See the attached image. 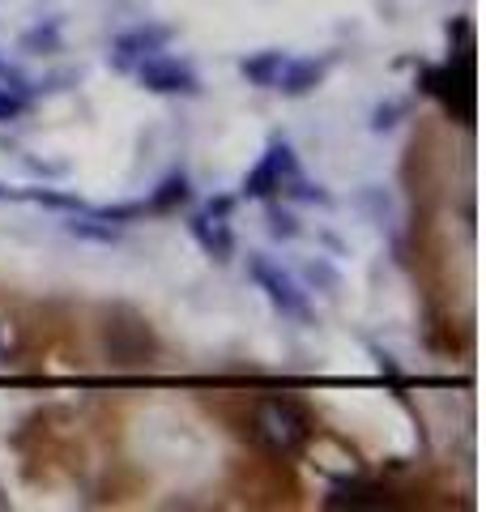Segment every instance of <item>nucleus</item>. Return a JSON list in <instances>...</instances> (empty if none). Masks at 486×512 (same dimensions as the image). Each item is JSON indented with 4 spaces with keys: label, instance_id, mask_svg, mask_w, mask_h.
Instances as JSON below:
<instances>
[{
    "label": "nucleus",
    "instance_id": "f257e3e1",
    "mask_svg": "<svg viewBox=\"0 0 486 512\" xmlns=\"http://www.w3.org/2000/svg\"><path fill=\"white\" fill-rule=\"evenodd\" d=\"M252 436L273 457H299L312 444V414L295 397H265L252 410Z\"/></svg>",
    "mask_w": 486,
    "mask_h": 512
},
{
    "label": "nucleus",
    "instance_id": "f03ea898",
    "mask_svg": "<svg viewBox=\"0 0 486 512\" xmlns=\"http://www.w3.org/2000/svg\"><path fill=\"white\" fill-rule=\"evenodd\" d=\"M418 86H423V94H431L435 103H440L452 120L461 124H474V73L457 69V64H423L418 69Z\"/></svg>",
    "mask_w": 486,
    "mask_h": 512
},
{
    "label": "nucleus",
    "instance_id": "7ed1b4c3",
    "mask_svg": "<svg viewBox=\"0 0 486 512\" xmlns=\"http://www.w3.org/2000/svg\"><path fill=\"white\" fill-rule=\"evenodd\" d=\"M248 274H252V282L261 286L265 299H269L282 316H290V320H312V308H307V295L299 291V282L290 278L278 261H269L265 252H252V256H248Z\"/></svg>",
    "mask_w": 486,
    "mask_h": 512
},
{
    "label": "nucleus",
    "instance_id": "20e7f679",
    "mask_svg": "<svg viewBox=\"0 0 486 512\" xmlns=\"http://www.w3.org/2000/svg\"><path fill=\"white\" fill-rule=\"evenodd\" d=\"M299 175V158L295 150H290V141H269V150L261 154V163H256L248 175H243V188H239V197H248V201H269L273 192H282L286 180H295Z\"/></svg>",
    "mask_w": 486,
    "mask_h": 512
},
{
    "label": "nucleus",
    "instance_id": "39448f33",
    "mask_svg": "<svg viewBox=\"0 0 486 512\" xmlns=\"http://www.w3.org/2000/svg\"><path fill=\"white\" fill-rule=\"evenodd\" d=\"M137 82L145 90H154V94H184V99H192V94H201V77L192 73V64L188 60H175V56H145L137 64Z\"/></svg>",
    "mask_w": 486,
    "mask_h": 512
},
{
    "label": "nucleus",
    "instance_id": "423d86ee",
    "mask_svg": "<svg viewBox=\"0 0 486 512\" xmlns=\"http://www.w3.org/2000/svg\"><path fill=\"white\" fill-rule=\"evenodd\" d=\"M171 39H175V30H171V26H158V22L133 26V30H124V35L111 39V64H116L120 73H128V69H137L145 56L162 52V47H167Z\"/></svg>",
    "mask_w": 486,
    "mask_h": 512
},
{
    "label": "nucleus",
    "instance_id": "0eeeda50",
    "mask_svg": "<svg viewBox=\"0 0 486 512\" xmlns=\"http://www.w3.org/2000/svg\"><path fill=\"white\" fill-rule=\"evenodd\" d=\"M393 504V491L371 483V478H342L324 495V508H388Z\"/></svg>",
    "mask_w": 486,
    "mask_h": 512
},
{
    "label": "nucleus",
    "instance_id": "6e6552de",
    "mask_svg": "<svg viewBox=\"0 0 486 512\" xmlns=\"http://www.w3.org/2000/svg\"><path fill=\"white\" fill-rule=\"evenodd\" d=\"M188 235L197 239V244L205 248V256H214V261H231L235 252V231L226 218H214V214H192L188 218Z\"/></svg>",
    "mask_w": 486,
    "mask_h": 512
},
{
    "label": "nucleus",
    "instance_id": "1a4fd4ad",
    "mask_svg": "<svg viewBox=\"0 0 486 512\" xmlns=\"http://www.w3.org/2000/svg\"><path fill=\"white\" fill-rule=\"evenodd\" d=\"M324 73H329V60H295V56H286L282 73H278V86L273 90H282L286 99H303V94H312L324 82Z\"/></svg>",
    "mask_w": 486,
    "mask_h": 512
},
{
    "label": "nucleus",
    "instance_id": "9d476101",
    "mask_svg": "<svg viewBox=\"0 0 486 512\" xmlns=\"http://www.w3.org/2000/svg\"><path fill=\"white\" fill-rule=\"evenodd\" d=\"M107 350H111L116 363H145L154 355V338L141 320H133V342H128V325H111L107 329Z\"/></svg>",
    "mask_w": 486,
    "mask_h": 512
},
{
    "label": "nucleus",
    "instance_id": "9b49d317",
    "mask_svg": "<svg viewBox=\"0 0 486 512\" xmlns=\"http://www.w3.org/2000/svg\"><path fill=\"white\" fill-rule=\"evenodd\" d=\"M188 201H192V180L184 171H171V175H162L158 188L145 197V214H171Z\"/></svg>",
    "mask_w": 486,
    "mask_h": 512
},
{
    "label": "nucleus",
    "instance_id": "f8f14e48",
    "mask_svg": "<svg viewBox=\"0 0 486 512\" xmlns=\"http://www.w3.org/2000/svg\"><path fill=\"white\" fill-rule=\"evenodd\" d=\"M282 64H286V52L269 47V52L243 56V60H239V73H243V82H248V86H256V90H273V86H278Z\"/></svg>",
    "mask_w": 486,
    "mask_h": 512
},
{
    "label": "nucleus",
    "instance_id": "ddd939ff",
    "mask_svg": "<svg viewBox=\"0 0 486 512\" xmlns=\"http://www.w3.org/2000/svg\"><path fill=\"white\" fill-rule=\"evenodd\" d=\"M64 231L69 235H77V239H90V244H120V227L116 222H107V218H99L94 210H81V214H73L69 222H64Z\"/></svg>",
    "mask_w": 486,
    "mask_h": 512
},
{
    "label": "nucleus",
    "instance_id": "4468645a",
    "mask_svg": "<svg viewBox=\"0 0 486 512\" xmlns=\"http://www.w3.org/2000/svg\"><path fill=\"white\" fill-rule=\"evenodd\" d=\"M22 52H35V56L60 52V22L47 18V22H39L35 30H26V35H22Z\"/></svg>",
    "mask_w": 486,
    "mask_h": 512
},
{
    "label": "nucleus",
    "instance_id": "2eb2a0df",
    "mask_svg": "<svg viewBox=\"0 0 486 512\" xmlns=\"http://www.w3.org/2000/svg\"><path fill=\"white\" fill-rule=\"evenodd\" d=\"M282 197H295V201H307V205H329L333 197L324 192L320 184H312V180H303V171L295 175V180H286L282 184Z\"/></svg>",
    "mask_w": 486,
    "mask_h": 512
},
{
    "label": "nucleus",
    "instance_id": "dca6fc26",
    "mask_svg": "<svg viewBox=\"0 0 486 512\" xmlns=\"http://www.w3.org/2000/svg\"><path fill=\"white\" fill-rule=\"evenodd\" d=\"M265 222H269V235L273 239H295L303 231L299 218L290 214V210H282V205H273V201H269V210H265Z\"/></svg>",
    "mask_w": 486,
    "mask_h": 512
},
{
    "label": "nucleus",
    "instance_id": "f3484780",
    "mask_svg": "<svg viewBox=\"0 0 486 512\" xmlns=\"http://www.w3.org/2000/svg\"><path fill=\"white\" fill-rule=\"evenodd\" d=\"M401 116H405V103L388 99V103H380L376 111H371V128H376V133H388V128H397Z\"/></svg>",
    "mask_w": 486,
    "mask_h": 512
},
{
    "label": "nucleus",
    "instance_id": "a211bd4d",
    "mask_svg": "<svg viewBox=\"0 0 486 512\" xmlns=\"http://www.w3.org/2000/svg\"><path fill=\"white\" fill-rule=\"evenodd\" d=\"M99 218H107V222H116V227H124V222H133V218H141L145 214V201H124V205H103V210H94Z\"/></svg>",
    "mask_w": 486,
    "mask_h": 512
},
{
    "label": "nucleus",
    "instance_id": "6ab92c4d",
    "mask_svg": "<svg viewBox=\"0 0 486 512\" xmlns=\"http://www.w3.org/2000/svg\"><path fill=\"white\" fill-rule=\"evenodd\" d=\"M26 111V94L18 90H9V86H0V124H9V120H18Z\"/></svg>",
    "mask_w": 486,
    "mask_h": 512
},
{
    "label": "nucleus",
    "instance_id": "aec40b11",
    "mask_svg": "<svg viewBox=\"0 0 486 512\" xmlns=\"http://www.w3.org/2000/svg\"><path fill=\"white\" fill-rule=\"evenodd\" d=\"M231 210H235V197H209L205 205V214H214V218H231Z\"/></svg>",
    "mask_w": 486,
    "mask_h": 512
},
{
    "label": "nucleus",
    "instance_id": "412c9836",
    "mask_svg": "<svg viewBox=\"0 0 486 512\" xmlns=\"http://www.w3.org/2000/svg\"><path fill=\"white\" fill-rule=\"evenodd\" d=\"M0 201H13V188L9 184H0Z\"/></svg>",
    "mask_w": 486,
    "mask_h": 512
},
{
    "label": "nucleus",
    "instance_id": "4be33fe9",
    "mask_svg": "<svg viewBox=\"0 0 486 512\" xmlns=\"http://www.w3.org/2000/svg\"><path fill=\"white\" fill-rule=\"evenodd\" d=\"M0 508H5V500H0Z\"/></svg>",
    "mask_w": 486,
    "mask_h": 512
}]
</instances>
